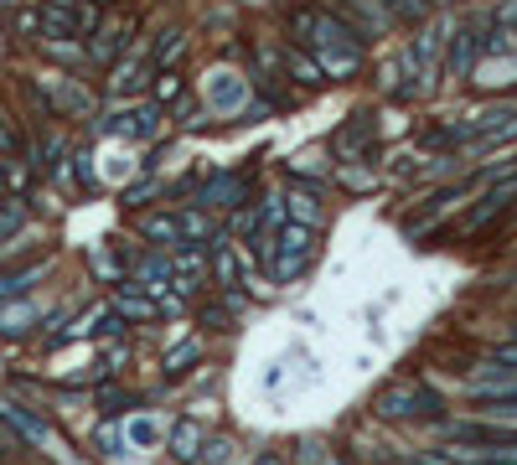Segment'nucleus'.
<instances>
[{
    "mask_svg": "<svg viewBox=\"0 0 517 465\" xmlns=\"http://www.w3.org/2000/svg\"><path fill=\"white\" fill-rule=\"evenodd\" d=\"M311 42H316V68L321 73H331V78H352L357 68H362V37L347 26V21H337V16H316V26H311Z\"/></svg>",
    "mask_w": 517,
    "mask_h": 465,
    "instance_id": "f257e3e1",
    "label": "nucleus"
},
{
    "mask_svg": "<svg viewBox=\"0 0 517 465\" xmlns=\"http://www.w3.org/2000/svg\"><path fill=\"white\" fill-rule=\"evenodd\" d=\"M145 238H156L166 248H181V223L171 212H156V217H145Z\"/></svg>",
    "mask_w": 517,
    "mask_h": 465,
    "instance_id": "9d476101",
    "label": "nucleus"
},
{
    "mask_svg": "<svg viewBox=\"0 0 517 465\" xmlns=\"http://www.w3.org/2000/svg\"><path fill=\"white\" fill-rule=\"evenodd\" d=\"M32 321H37L32 300H0V336H26Z\"/></svg>",
    "mask_w": 517,
    "mask_h": 465,
    "instance_id": "39448f33",
    "label": "nucleus"
},
{
    "mask_svg": "<svg viewBox=\"0 0 517 465\" xmlns=\"http://www.w3.org/2000/svg\"><path fill=\"white\" fill-rule=\"evenodd\" d=\"M171 455H176V460H197V455H202V429H197L192 419L176 424V434H171Z\"/></svg>",
    "mask_w": 517,
    "mask_h": 465,
    "instance_id": "1a4fd4ad",
    "label": "nucleus"
},
{
    "mask_svg": "<svg viewBox=\"0 0 517 465\" xmlns=\"http://www.w3.org/2000/svg\"><path fill=\"white\" fill-rule=\"evenodd\" d=\"M254 465H285V460H280V455H259Z\"/></svg>",
    "mask_w": 517,
    "mask_h": 465,
    "instance_id": "cd10ccee",
    "label": "nucleus"
},
{
    "mask_svg": "<svg viewBox=\"0 0 517 465\" xmlns=\"http://www.w3.org/2000/svg\"><path fill=\"white\" fill-rule=\"evenodd\" d=\"M481 47L486 52H517V31H497V37H486Z\"/></svg>",
    "mask_w": 517,
    "mask_h": 465,
    "instance_id": "412c9836",
    "label": "nucleus"
},
{
    "mask_svg": "<svg viewBox=\"0 0 517 465\" xmlns=\"http://www.w3.org/2000/svg\"><path fill=\"white\" fill-rule=\"evenodd\" d=\"M114 310H119V316H130V321H145V316H156V300H145V295H135V290H119V295H114Z\"/></svg>",
    "mask_w": 517,
    "mask_h": 465,
    "instance_id": "9b49d317",
    "label": "nucleus"
},
{
    "mask_svg": "<svg viewBox=\"0 0 517 465\" xmlns=\"http://www.w3.org/2000/svg\"><path fill=\"white\" fill-rule=\"evenodd\" d=\"M481 419H486V424L517 429V398H492V403H481Z\"/></svg>",
    "mask_w": 517,
    "mask_h": 465,
    "instance_id": "ddd939ff",
    "label": "nucleus"
},
{
    "mask_svg": "<svg viewBox=\"0 0 517 465\" xmlns=\"http://www.w3.org/2000/svg\"><path fill=\"white\" fill-rule=\"evenodd\" d=\"M471 57H476V42L461 37V42L450 47V68H455V73H471Z\"/></svg>",
    "mask_w": 517,
    "mask_h": 465,
    "instance_id": "aec40b11",
    "label": "nucleus"
},
{
    "mask_svg": "<svg viewBox=\"0 0 517 465\" xmlns=\"http://www.w3.org/2000/svg\"><path fill=\"white\" fill-rule=\"evenodd\" d=\"M176 223H181V243L197 248V243L207 238V217H202V212H187V217H176Z\"/></svg>",
    "mask_w": 517,
    "mask_h": 465,
    "instance_id": "dca6fc26",
    "label": "nucleus"
},
{
    "mask_svg": "<svg viewBox=\"0 0 517 465\" xmlns=\"http://www.w3.org/2000/svg\"><path fill=\"white\" fill-rule=\"evenodd\" d=\"M285 212H290L285 223H295V228H316V223H321V207H316L311 192H290V197H285Z\"/></svg>",
    "mask_w": 517,
    "mask_h": 465,
    "instance_id": "6e6552de",
    "label": "nucleus"
},
{
    "mask_svg": "<svg viewBox=\"0 0 517 465\" xmlns=\"http://www.w3.org/2000/svg\"><path fill=\"white\" fill-rule=\"evenodd\" d=\"M326 465H342V460H326Z\"/></svg>",
    "mask_w": 517,
    "mask_h": 465,
    "instance_id": "c85d7f7f",
    "label": "nucleus"
},
{
    "mask_svg": "<svg viewBox=\"0 0 517 465\" xmlns=\"http://www.w3.org/2000/svg\"><path fill=\"white\" fill-rule=\"evenodd\" d=\"M285 62H290V73H295L300 83H321V68H316L306 52H285Z\"/></svg>",
    "mask_w": 517,
    "mask_h": 465,
    "instance_id": "2eb2a0df",
    "label": "nucleus"
},
{
    "mask_svg": "<svg viewBox=\"0 0 517 465\" xmlns=\"http://www.w3.org/2000/svg\"><path fill=\"white\" fill-rule=\"evenodd\" d=\"M471 398H476V403L517 398V367H476V372H471Z\"/></svg>",
    "mask_w": 517,
    "mask_h": 465,
    "instance_id": "7ed1b4c3",
    "label": "nucleus"
},
{
    "mask_svg": "<svg viewBox=\"0 0 517 465\" xmlns=\"http://www.w3.org/2000/svg\"><path fill=\"white\" fill-rule=\"evenodd\" d=\"M393 11H399V16H424L430 6H424V0H393Z\"/></svg>",
    "mask_w": 517,
    "mask_h": 465,
    "instance_id": "a878e982",
    "label": "nucleus"
},
{
    "mask_svg": "<svg viewBox=\"0 0 517 465\" xmlns=\"http://www.w3.org/2000/svg\"><path fill=\"white\" fill-rule=\"evenodd\" d=\"M311 248H316V243H311V228L285 223V228H280V254H275V259H280V264H306Z\"/></svg>",
    "mask_w": 517,
    "mask_h": 465,
    "instance_id": "423d86ee",
    "label": "nucleus"
},
{
    "mask_svg": "<svg viewBox=\"0 0 517 465\" xmlns=\"http://www.w3.org/2000/svg\"><path fill=\"white\" fill-rule=\"evenodd\" d=\"M181 57H187V37H171V42L156 47V62H161V68H176Z\"/></svg>",
    "mask_w": 517,
    "mask_h": 465,
    "instance_id": "6ab92c4d",
    "label": "nucleus"
},
{
    "mask_svg": "<svg viewBox=\"0 0 517 465\" xmlns=\"http://www.w3.org/2000/svg\"><path fill=\"white\" fill-rule=\"evenodd\" d=\"M419 403H430L419 388H388V393L378 398V414H383V419H414V414H424Z\"/></svg>",
    "mask_w": 517,
    "mask_h": 465,
    "instance_id": "20e7f679",
    "label": "nucleus"
},
{
    "mask_svg": "<svg viewBox=\"0 0 517 465\" xmlns=\"http://www.w3.org/2000/svg\"><path fill=\"white\" fill-rule=\"evenodd\" d=\"M125 434H130V445H156V434H161V429H156V419H130V424H125Z\"/></svg>",
    "mask_w": 517,
    "mask_h": 465,
    "instance_id": "a211bd4d",
    "label": "nucleus"
},
{
    "mask_svg": "<svg viewBox=\"0 0 517 465\" xmlns=\"http://www.w3.org/2000/svg\"><path fill=\"white\" fill-rule=\"evenodd\" d=\"M0 424H6L21 445H32V450H52V424L42 414H32L26 403H11V398H0Z\"/></svg>",
    "mask_w": 517,
    "mask_h": 465,
    "instance_id": "f03ea898",
    "label": "nucleus"
},
{
    "mask_svg": "<svg viewBox=\"0 0 517 465\" xmlns=\"http://www.w3.org/2000/svg\"><path fill=\"white\" fill-rule=\"evenodd\" d=\"M492 367H517V341H507V347H497Z\"/></svg>",
    "mask_w": 517,
    "mask_h": 465,
    "instance_id": "393cba45",
    "label": "nucleus"
},
{
    "mask_svg": "<svg viewBox=\"0 0 517 465\" xmlns=\"http://www.w3.org/2000/svg\"><path fill=\"white\" fill-rule=\"evenodd\" d=\"M42 269H47V264L37 259V264H26V269H11V274H0V300H21V295H26V290H32L37 279H42Z\"/></svg>",
    "mask_w": 517,
    "mask_h": 465,
    "instance_id": "0eeeda50",
    "label": "nucleus"
},
{
    "mask_svg": "<svg viewBox=\"0 0 517 465\" xmlns=\"http://www.w3.org/2000/svg\"><path fill=\"white\" fill-rule=\"evenodd\" d=\"M197 357H202V347H197V341H181V347H176V352L166 357V372H187V367H192Z\"/></svg>",
    "mask_w": 517,
    "mask_h": 465,
    "instance_id": "f3484780",
    "label": "nucleus"
},
{
    "mask_svg": "<svg viewBox=\"0 0 517 465\" xmlns=\"http://www.w3.org/2000/svg\"><path fill=\"white\" fill-rule=\"evenodd\" d=\"M228 450H233L228 440H212V445L202 450V460H207V465H223V460H228Z\"/></svg>",
    "mask_w": 517,
    "mask_h": 465,
    "instance_id": "5701e85b",
    "label": "nucleus"
},
{
    "mask_svg": "<svg viewBox=\"0 0 517 465\" xmlns=\"http://www.w3.org/2000/svg\"><path fill=\"white\" fill-rule=\"evenodd\" d=\"M176 93H181V83H176V78H171V73H166V78H161V83H156V99H161V104H166V99H176Z\"/></svg>",
    "mask_w": 517,
    "mask_h": 465,
    "instance_id": "bb28decb",
    "label": "nucleus"
},
{
    "mask_svg": "<svg viewBox=\"0 0 517 465\" xmlns=\"http://www.w3.org/2000/svg\"><path fill=\"white\" fill-rule=\"evenodd\" d=\"M207 269V254H202V248H181V254L171 259V274H181V279H187V285H192V279Z\"/></svg>",
    "mask_w": 517,
    "mask_h": 465,
    "instance_id": "f8f14e48",
    "label": "nucleus"
},
{
    "mask_svg": "<svg viewBox=\"0 0 517 465\" xmlns=\"http://www.w3.org/2000/svg\"><path fill=\"white\" fill-rule=\"evenodd\" d=\"M21 223H26V207H21V202L0 207V243H11V238L21 233Z\"/></svg>",
    "mask_w": 517,
    "mask_h": 465,
    "instance_id": "4468645a",
    "label": "nucleus"
},
{
    "mask_svg": "<svg viewBox=\"0 0 517 465\" xmlns=\"http://www.w3.org/2000/svg\"><path fill=\"white\" fill-rule=\"evenodd\" d=\"M238 93H243V83H238V78H228V83H218V93H212V99H218V104H233Z\"/></svg>",
    "mask_w": 517,
    "mask_h": 465,
    "instance_id": "b1692460",
    "label": "nucleus"
},
{
    "mask_svg": "<svg viewBox=\"0 0 517 465\" xmlns=\"http://www.w3.org/2000/svg\"><path fill=\"white\" fill-rule=\"evenodd\" d=\"M233 274H238V259L228 254V248H218V279H223V285H233Z\"/></svg>",
    "mask_w": 517,
    "mask_h": 465,
    "instance_id": "4be33fe9",
    "label": "nucleus"
}]
</instances>
